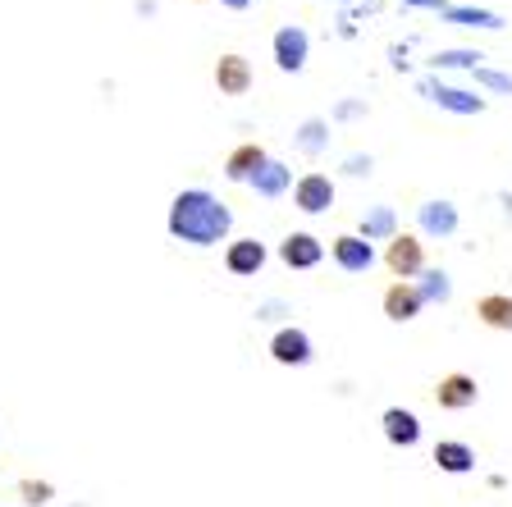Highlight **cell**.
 I'll list each match as a JSON object with an SVG mask.
<instances>
[{"instance_id": "4fadbf2b", "label": "cell", "mask_w": 512, "mask_h": 507, "mask_svg": "<svg viewBox=\"0 0 512 507\" xmlns=\"http://www.w3.org/2000/svg\"><path fill=\"white\" fill-rule=\"evenodd\" d=\"M266 160H270L266 147H256V142H238V147L224 156V179L229 183H252Z\"/></svg>"}, {"instance_id": "ba28073f", "label": "cell", "mask_w": 512, "mask_h": 507, "mask_svg": "<svg viewBox=\"0 0 512 507\" xmlns=\"http://www.w3.org/2000/svg\"><path fill=\"white\" fill-rule=\"evenodd\" d=\"M270 357H275L279 366H311V357H316V343H311L307 329L284 325V329H275V338H270Z\"/></svg>"}, {"instance_id": "30bf717a", "label": "cell", "mask_w": 512, "mask_h": 507, "mask_svg": "<svg viewBox=\"0 0 512 507\" xmlns=\"http://www.w3.org/2000/svg\"><path fill=\"white\" fill-rule=\"evenodd\" d=\"M330 256H334V265H339L343 275H366L375 265V247L366 243V238H357V233H339L330 243Z\"/></svg>"}, {"instance_id": "ac0fdd59", "label": "cell", "mask_w": 512, "mask_h": 507, "mask_svg": "<svg viewBox=\"0 0 512 507\" xmlns=\"http://www.w3.org/2000/svg\"><path fill=\"white\" fill-rule=\"evenodd\" d=\"M247 188L256 192V197H266V201H275V197H284L288 188H293V169L284 165V160H275L270 156L266 165H261V174H256L252 183H247Z\"/></svg>"}, {"instance_id": "d6986e66", "label": "cell", "mask_w": 512, "mask_h": 507, "mask_svg": "<svg viewBox=\"0 0 512 507\" xmlns=\"http://www.w3.org/2000/svg\"><path fill=\"white\" fill-rule=\"evenodd\" d=\"M439 19L453 23V28H485V32H499L503 28V14L480 10V5H444V14H439Z\"/></svg>"}, {"instance_id": "7c38bea8", "label": "cell", "mask_w": 512, "mask_h": 507, "mask_svg": "<svg viewBox=\"0 0 512 507\" xmlns=\"http://www.w3.org/2000/svg\"><path fill=\"white\" fill-rule=\"evenodd\" d=\"M380 307H384V316L394 320V325H407V320H416L421 316V293H416V284H403V279H394V284L384 288V297H380Z\"/></svg>"}, {"instance_id": "5bb4252c", "label": "cell", "mask_w": 512, "mask_h": 507, "mask_svg": "<svg viewBox=\"0 0 512 507\" xmlns=\"http://www.w3.org/2000/svg\"><path fill=\"white\" fill-rule=\"evenodd\" d=\"M380 425H384V439H389L394 448H416L421 444V416L407 412V407H389V412L380 416Z\"/></svg>"}, {"instance_id": "9c48e42d", "label": "cell", "mask_w": 512, "mask_h": 507, "mask_svg": "<svg viewBox=\"0 0 512 507\" xmlns=\"http://www.w3.org/2000/svg\"><path fill=\"white\" fill-rule=\"evenodd\" d=\"M279 261H284L288 270H316V265L325 261V243H320L316 233L298 229V233H288L284 243H279Z\"/></svg>"}, {"instance_id": "8fae6325", "label": "cell", "mask_w": 512, "mask_h": 507, "mask_svg": "<svg viewBox=\"0 0 512 507\" xmlns=\"http://www.w3.org/2000/svg\"><path fill=\"white\" fill-rule=\"evenodd\" d=\"M480 398L476 380L471 375H462V370H453V375H444V380L435 384V402L444 407V412H471Z\"/></svg>"}, {"instance_id": "2e32d148", "label": "cell", "mask_w": 512, "mask_h": 507, "mask_svg": "<svg viewBox=\"0 0 512 507\" xmlns=\"http://www.w3.org/2000/svg\"><path fill=\"white\" fill-rule=\"evenodd\" d=\"M430 457H435V466L444 476H471L476 471V448L462 444V439H439Z\"/></svg>"}, {"instance_id": "4dcf8cb0", "label": "cell", "mask_w": 512, "mask_h": 507, "mask_svg": "<svg viewBox=\"0 0 512 507\" xmlns=\"http://www.w3.org/2000/svg\"><path fill=\"white\" fill-rule=\"evenodd\" d=\"M503 206H508V211H512V192H503Z\"/></svg>"}, {"instance_id": "4316f807", "label": "cell", "mask_w": 512, "mask_h": 507, "mask_svg": "<svg viewBox=\"0 0 512 507\" xmlns=\"http://www.w3.org/2000/svg\"><path fill=\"white\" fill-rule=\"evenodd\" d=\"M357 115H366V101H339L334 106V119H357Z\"/></svg>"}, {"instance_id": "6da1fadb", "label": "cell", "mask_w": 512, "mask_h": 507, "mask_svg": "<svg viewBox=\"0 0 512 507\" xmlns=\"http://www.w3.org/2000/svg\"><path fill=\"white\" fill-rule=\"evenodd\" d=\"M165 229H170L174 243L188 247H215L234 233V211L224 206L215 192L206 188H183L170 201V215H165Z\"/></svg>"}, {"instance_id": "f1b7e54d", "label": "cell", "mask_w": 512, "mask_h": 507, "mask_svg": "<svg viewBox=\"0 0 512 507\" xmlns=\"http://www.w3.org/2000/svg\"><path fill=\"white\" fill-rule=\"evenodd\" d=\"M407 5H416V10H435V14H444L448 0H407Z\"/></svg>"}, {"instance_id": "f546056e", "label": "cell", "mask_w": 512, "mask_h": 507, "mask_svg": "<svg viewBox=\"0 0 512 507\" xmlns=\"http://www.w3.org/2000/svg\"><path fill=\"white\" fill-rule=\"evenodd\" d=\"M220 5H224V10H234V14H243V10H252L256 0H220Z\"/></svg>"}, {"instance_id": "7a4b0ae2", "label": "cell", "mask_w": 512, "mask_h": 507, "mask_svg": "<svg viewBox=\"0 0 512 507\" xmlns=\"http://www.w3.org/2000/svg\"><path fill=\"white\" fill-rule=\"evenodd\" d=\"M384 265H389V275L412 284L421 279L426 270V243H421V233H398L394 243H384Z\"/></svg>"}, {"instance_id": "5b68a950", "label": "cell", "mask_w": 512, "mask_h": 507, "mask_svg": "<svg viewBox=\"0 0 512 507\" xmlns=\"http://www.w3.org/2000/svg\"><path fill=\"white\" fill-rule=\"evenodd\" d=\"M458 224H462L458 206H453V201H444V197H430V201H421V206H416V229H421V238H453V233H458Z\"/></svg>"}, {"instance_id": "9a60e30c", "label": "cell", "mask_w": 512, "mask_h": 507, "mask_svg": "<svg viewBox=\"0 0 512 507\" xmlns=\"http://www.w3.org/2000/svg\"><path fill=\"white\" fill-rule=\"evenodd\" d=\"M215 87L224 96H247L252 92V64L243 55H220L215 60Z\"/></svg>"}, {"instance_id": "603a6c76", "label": "cell", "mask_w": 512, "mask_h": 507, "mask_svg": "<svg viewBox=\"0 0 512 507\" xmlns=\"http://www.w3.org/2000/svg\"><path fill=\"white\" fill-rule=\"evenodd\" d=\"M480 64H485V55L480 51H471V46H448V51H435L430 55V69H439V74H444V69H480Z\"/></svg>"}, {"instance_id": "8992f818", "label": "cell", "mask_w": 512, "mask_h": 507, "mask_svg": "<svg viewBox=\"0 0 512 507\" xmlns=\"http://www.w3.org/2000/svg\"><path fill=\"white\" fill-rule=\"evenodd\" d=\"M293 206H298L302 215H325L334 206V179L320 174V169L302 174V179L293 183Z\"/></svg>"}, {"instance_id": "d4e9b609", "label": "cell", "mask_w": 512, "mask_h": 507, "mask_svg": "<svg viewBox=\"0 0 512 507\" xmlns=\"http://www.w3.org/2000/svg\"><path fill=\"white\" fill-rule=\"evenodd\" d=\"M19 498L28 507H46L55 498V485L51 480H19Z\"/></svg>"}, {"instance_id": "7402d4cb", "label": "cell", "mask_w": 512, "mask_h": 507, "mask_svg": "<svg viewBox=\"0 0 512 507\" xmlns=\"http://www.w3.org/2000/svg\"><path fill=\"white\" fill-rule=\"evenodd\" d=\"M416 293H421V302H448V297H453V279H448V270H439V265H426L421 279H416Z\"/></svg>"}, {"instance_id": "484cf974", "label": "cell", "mask_w": 512, "mask_h": 507, "mask_svg": "<svg viewBox=\"0 0 512 507\" xmlns=\"http://www.w3.org/2000/svg\"><path fill=\"white\" fill-rule=\"evenodd\" d=\"M371 165H375V160L357 151V156H348V160H343V174H352V179H362V174H371Z\"/></svg>"}, {"instance_id": "cb8c5ba5", "label": "cell", "mask_w": 512, "mask_h": 507, "mask_svg": "<svg viewBox=\"0 0 512 507\" xmlns=\"http://www.w3.org/2000/svg\"><path fill=\"white\" fill-rule=\"evenodd\" d=\"M471 78H476L485 92H503L512 96V74H503V69H490V64H480V69H471Z\"/></svg>"}, {"instance_id": "52a82bcc", "label": "cell", "mask_w": 512, "mask_h": 507, "mask_svg": "<svg viewBox=\"0 0 512 507\" xmlns=\"http://www.w3.org/2000/svg\"><path fill=\"white\" fill-rule=\"evenodd\" d=\"M266 261H270V252L261 238H234V243L224 247V270L238 279H256L266 270Z\"/></svg>"}, {"instance_id": "3957f363", "label": "cell", "mask_w": 512, "mask_h": 507, "mask_svg": "<svg viewBox=\"0 0 512 507\" xmlns=\"http://www.w3.org/2000/svg\"><path fill=\"white\" fill-rule=\"evenodd\" d=\"M270 55H275V69L279 74H302L311 60V37L302 23H284L275 32V42H270Z\"/></svg>"}, {"instance_id": "277c9868", "label": "cell", "mask_w": 512, "mask_h": 507, "mask_svg": "<svg viewBox=\"0 0 512 507\" xmlns=\"http://www.w3.org/2000/svg\"><path fill=\"white\" fill-rule=\"evenodd\" d=\"M421 96H430L439 110H448V115H485V96L467 92V87H453V83H439V78H421Z\"/></svg>"}, {"instance_id": "ffe728a7", "label": "cell", "mask_w": 512, "mask_h": 507, "mask_svg": "<svg viewBox=\"0 0 512 507\" xmlns=\"http://www.w3.org/2000/svg\"><path fill=\"white\" fill-rule=\"evenodd\" d=\"M476 316H480V325L512 334V297H508V293H485V297L476 302Z\"/></svg>"}, {"instance_id": "83f0119b", "label": "cell", "mask_w": 512, "mask_h": 507, "mask_svg": "<svg viewBox=\"0 0 512 507\" xmlns=\"http://www.w3.org/2000/svg\"><path fill=\"white\" fill-rule=\"evenodd\" d=\"M284 302H266V307H261V311H256V320H279V316H284Z\"/></svg>"}, {"instance_id": "e0dca14e", "label": "cell", "mask_w": 512, "mask_h": 507, "mask_svg": "<svg viewBox=\"0 0 512 507\" xmlns=\"http://www.w3.org/2000/svg\"><path fill=\"white\" fill-rule=\"evenodd\" d=\"M357 238H366V243H394L398 238V215L394 206H366L362 224H357Z\"/></svg>"}, {"instance_id": "44dd1931", "label": "cell", "mask_w": 512, "mask_h": 507, "mask_svg": "<svg viewBox=\"0 0 512 507\" xmlns=\"http://www.w3.org/2000/svg\"><path fill=\"white\" fill-rule=\"evenodd\" d=\"M293 142H298L302 156H320V151L330 147V119H320V115L302 119L298 133H293Z\"/></svg>"}]
</instances>
